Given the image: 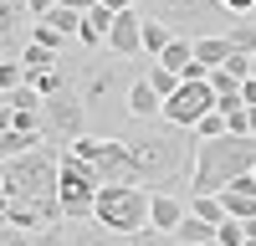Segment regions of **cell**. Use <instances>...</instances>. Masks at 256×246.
<instances>
[{"label":"cell","mask_w":256,"mask_h":246,"mask_svg":"<svg viewBox=\"0 0 256 246\" xmlns=\"http://www.w3.org/2000/svg\"><path fill=\"white\" fill-rule=\"evenodd\" d=\"M134 144L138 159V180L148 190H174L184 174H195V154H200V134L190 123H169V118H144L138 134H123Z\"/></svg>","instance_id":"6da1fadb"},{"label":"cell","mask_w":256,"mask_h":246,"mask_svg":"<svg viewBox=\"0 0 256 246\" xmlns=\"http://www.w3.org/2000/svg\"><path fill=\"white\" fill-rule=\"evenodd\" d=\"M256 164V134H216V138H200V154H195V174H190V190L200 195H220L236 174H246Z\"/></svg>","instance_id":"7a4b0ae2"},{"label":"cell","mask_w":256,"mask_h":246,"mask_svg":"<svg viewBox=\"0 0 256 246\" xmlns=\"http://www.w3.org/2000/svg\"><path fill=\"white\" fill-rule=\"evenodd\" d=\"M148 205H154V190L144 180H102L92 216H98V226H108L118 236H144V231H154Z\"/></svg>","instance_id":"3957f363"},{"label":"cell","mask_w":256,"mask_h":246,"mask_svg":"<svg viewBox=\"0 0 256 246\" xmlns=\"http://www.w3.org/2000/svg\"><path fill=\"white\" fill-rule=\"evenodd\" d=\"M0 195H31V200H62V154L26 149L10 154L0 170Z\"/></svg>","instance_id":"277c9868"},{"label":"cell","mask_w":256,"mask_h":246,"mask_svg":"<svg viewBox=\"0 0 256 246\" xmlns=\"http://www.w3.org/2000/svg\"><path fill=\"white\" fill-rule=\"evenodd\" d=\"M98 190H102V174H98L77 149H67V154H62V216H67V220L92 216Z\"/></svg>","instance_id":"5b68a950"},{"label":"cell","mask_w":256,"mask_h":246,"mask_svg":"<svg viewBox=\"0 0 256 246\" xmlns=\"http://www.w3.org/2000/svg\"><path fill=\"white\" fill-rule=\"evenodd\" d=\"M72 149L88 159L102 180H138V159H134V144H128V138H92V134H77Z\"/></svg>","instance_id":"8992f818"},{"label":"cell","mask_w":256,"mask_h":246,"mask_svg":"<svg viewBox=\"0 0 256 246\" xmlns=\"http://www.w3.org/2000/svg\"><path fill=\"white\" fill-rule=\"evenodd\" d=\"M148 10L154 16H164L174 31H184V36H205V31H226L220 20L230 16L220 0H148Z\"/></svg>","instance_id":"52a82bcc"},{"label":"cell","mask_w":256,"mask_h":246,"mask_svg":"<svg viewBox=\"0 0 256 246\" xmlns=\"http://www.w3.org/2000/svg\"><path fill=\"white\" fill-rule=\"evenodd\" d=\"M210 108H220L216 82H210V77H184L180 88L164 98V118H169V123H190V128H195Z\"/></svg>","instance_id":"ba28073f"},{"label":"cell","mask_w":256,"mask_h":246,"mask_svg":"<svg viewBox=\"0 0 256 246\" xmlns=\"http://www.w3.org/2000/svg\"><path fill=\"white\" fill-rule=\"evenodd\" d=\"M46 108H16L6 113V134H0V154H26V149H41V138H46Z\"/></svg>","instance_id":"9c48e42d"},{"label":"cell","mask_w":256,"mask_h":246,"mask_svg":"<svg viewBox=\"0 0 256 246\" xmlns=\"http://www.w3.org/2000/svg\"><path fill=\"white\" fill-rule=\"evenodd\" d=\"M62 220V200H31V195H6V226L10 231H41Z\"/></svg>","instance_id":"30bf717a"},{"label":"cell","mask_w":256,"mask_h":246,"mask_svg":"<svg viewBox=\"0 0 256 246\" xmlns=\"http://www.w3.org/2000/svg\"><path fill=\"white\" fill-rule=\"evenodd\" d=\"M46 123H52V134L77 138L82 128H88V98H77L72 88H62L56 98H46Z\"/></svg>","instance_id":"8fae6325"},{"label":"cell","mask_w":256,"mask_h":246,"mask_svg":"<svg viewBox=\"0 0 256 246\" xmlns=\"http://www.w3.org/2000/svg\"><path fill=\"white\" fill-rule=\"evenodd\" d=\"M108 52H113V56H138V52H144V6H123V10L113 16Z\"/></svg>","instance_id":"7c38bea8"},{"label":"cell","mask_w":256,"mask_h":246,"mask_svg":"<svg viewBox=\"0 0 256 246\" xmlns=\"http://www.w3.org/2000/svg\"><path fill=\"white\" fill-rule=\"evenodd\" d=\"M113 16H118V6H108V0H92V6L82 10V31H77V41H82V46H108Z\"/></svg>","instance_id":"4fadbf2b"},{"label":"cell","mask_w":256,"mask_h":246,"mask_svg":"<svg viewBox=\"0 0 256 246\" xmlns=\"http://www.w3.org/2000/svg\"><path fill=\"white\" fill-rule=\"evenodd\" d=\"M184 216H190V205H180V195H174V190H154V205H148V226H154L159 236H174Z\"/></svg>","instance_id":"5bb4252c"},{"label":"cell","mask_w":256,"mask_h":246,"mask_svg":"<svg viewBox=\"0 0 256 246\" xmlns=\"http://www.w3.org/2000/svg\"><path fill=\"white\" fill-rule=\"evenodd\" d=\"M128 113H134L138 123L144 118H164V92L148 77H134V82H128Z\"/></svg>","instance_id":"9a60e30c"},{"label":"cell","mask_w":256,"mask_h":246,"mask_svg":"<svg viewBox=\"0 0 256 246\" xmlns=\"http://www.w3.org/2000/svg\"><path fill=\"white\" fill-rule=\"evenodd\" d=\"M174 241H184V246H210V241H220V226L190 210V216L180 220V231H174Z\"/></svg>","instance_id":"2e32d148"},{"label":"cell","mask_w":256,"mask_h":246,"mask_svg":"<svg viewBox=\"0 0 256 246\" xmlns=\"http://www.w3.org/2000/svg\"><path fill=\"white\" fill-rule=\"evenodd\" d=\"M230 52H236V46H230V31H205V36H195V56L210 62V67H226Z\"/></svg>","instance_id":"e0dca14e"},{"label":"cell","mask_w":256,"mask_h":246,"mask_svg":"<svg viewBox=\"0 0 256 246\" xmlns=\"http://www.w3.org/2000/svg\"><path fill=\"white\" fill-rule=\"evenodd\" d=\"M0 102H6V113H16V108H46V98H41L31 82H10V88H0Z\"/></svg>","instance_id":"ac0fdd59"},{"label":"cell","mask_w":256,"mask_h":246,"mask_svg":"<svg viewBox=\"0 0 256 246\" xmlns=\"http://www.w3.org/2000/svg\"><path fill=\"white\" fill-rule=\"evenodd\" d=\"M159 62H164V67H174L180 77H184V67H190V62H195V36H174V41H169V46L159 52Z\"/></svg>","instance_id":"d6986e66"},{"label":"cell","mask_w":256,"mask_h":246,"mask_svg":"<svg viewBox=\"0 0 256 246\" xmlns=\"http://www.w3.org/2000/svg\"><path fill=\"white\" fill-rule=\"evenodd\" d=\"M26 82H31L41 98H56L62 88H67V72H62V67H31V72H26Z\"/></svg>","instance_id":"ffe728a7"},{"label":"cell","mask_w":256,"mask_h":246,"mask_svg":"<svg viewBox=\"0 0 256 246\" xmlns=\"http://www.w3.org/2000/svg\"><path fill=\"white\" fill-rule=\"evenodd\" d=\"M220 200H226V210H230V216H241V220H251V216H256V190L226 184V190H220Z\"/></svg>","instance_id":"44dd1931"},{"label":"cell","mask_w":256,"mask_h":246,"mask_svg":"<svg viewBox=\"0 0 256 246\" xmlns=\"http://www.w3.org/2000/svg\"><path fill=\"white\" fill-rule=\"evenodd\" d=\"M46 20H52V26H56L62 36H77V31H82V10H77V6H62V0H52Z\"/></svg>","instance_id":"7402d4cb"},{"label":"cell","mask_w":256,"mask_h":246,"mask_svg":"<svg viewBox=\"0 0 256 246\" xmlns=\"http://www.w3.org/2000/svg\"><path fill=\"white\" fill-rule=\"evenodd\" d=\"M20 62H26V72L31 67H56V46H46V41L31 36V46H20Z\"/></svg>","instance_id":"603a6c76"},{"label":"cell","mask_w":256,"mask_h":246,"mask_svg":"<svg viewBox=\"0 0 256 246\" xmlns=\"http://www.w3.org/2000/svg\"><path fill=\"white\" fill-rule=\"evenodd\" d=\"M108 92H113V72H108V67H102V72H88V88H82V98H88V102H102Z\"/></svg>","instance_id":"cb8c5ba5"},{"label":"cell","mask_w":256,"mask_h":246,"mask_svg":"<svg viewBox=\"0 0 256 246\" xmlns=\"http://www.w3.org/2000/svg\"><path fill=\"white\" fill-rule=\"evenodd\" d=\"M216 246H246V220L241 216H226L220 220V241Z\"/></svg>","instance_id":"d4e9b609"},{"label":"cell","mask_w":256,"mask_h":246,"mask_svg":"<svg viewBox=\"0 0 256 246\" xmlns=\"http://www.w3.org/2000/svg\"><path fill=\"white\" fill-rule=\"evenodd\" d=\"M226 128H230V123H226V113H220V108H210V113L195 123V134H200V138H216V134H226Z\"/></svg>","instance_id":"484cf974"},{"label":"cell","mask_w":256,"mask_h":246,"mask_svg":"<svg viewBox=\"0 0 256 246\" xmlns=\"http://www.w3.org/2000/svg\"><path fill=\"white\" fill-rule=\"evenodd\" d=\"M220 6H226L230 16H251V20H256V0H220Z\"/></svg>","instance_id":"4316f807"},{"label":"cell","mask_w":256,"mask_h":246,"mask_svg":"<svg viewBox=\"0 0 256 246\" xmlns=\"http://www.w3.org/2000/svg\"><path fill=\"white\" fill-rule=\"evenodd\" d=\"M108 6H118V10H123V6H148V0H108Z\"/></svg>","instance_id":"83f0119b"}]
</instances>
